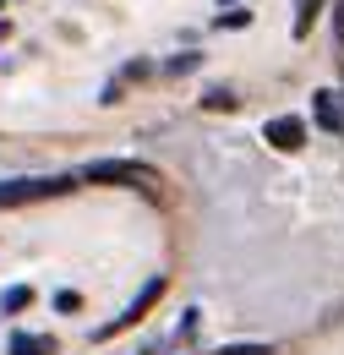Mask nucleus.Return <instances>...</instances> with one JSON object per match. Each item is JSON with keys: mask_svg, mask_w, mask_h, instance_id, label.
I'll return each instance as SVG.
<instances>
[{"mask_svg": "<svg viewBox=\"0 0 344 355\" xmlns=\"http://www.w3.org/2000/svg\"><path fill=\"white\" fill-rule=\"evenodd\" d=\"M197 66H203L197 49H175L170 60H164V77H186V71H197Z\"/></svg>", "mask_w": 344, "mask_h": 355, "instance_id": "obj_10", "label": "nucleus"}, {"mask_svg": "<svg viewBox=\"0 0 344 355\" xmlns=\"http://www.w3.org/2000/svg\"><path fill=\"white\" fill-rule=\"evenodd\" d=\"M197 322H203V306H186V311H180V328H175V345H191V334H197Z\"/></svg>", "mask_w": 344, "mask_h": 355, "instance_id": "obj_13", "label": "nucleus"}, {"mask_svg": "<svg viewBox=\"0 0 344 355\" xmlns=\"http://www.w3.org/2000/svg\"><path fill=\"white\" fill-rule=\"evenodd\" d=\"M77 186H83L77 170H71V175H11V180H0V208L49 202V197H66V191H77Z\"/></svg>", "mask_w": 344, "mask_h": 355, "instance_id": "obj_2", "label": "nucleus"}, {"mask_svg": "<svg viewBox=\"0 0 344 355\" xmlns=\"http://www.w3.org/2000/svg\"><path fill=\"white\" fill-rule=\"evenodd\" d=\"M6 355H60V345H55L49 334H22V328H17V334L6 339Z\"/></svg>", "mask_w": 344, "mask_h": 355, "instance_id": "obj_6", "label": "nucleus"}, {"mask_svg": "<svg viewBox=\"0 0 344 355\" xmlns=\"http://www.w3.org/2000/svg\"><path fill=\"white\" fill-rule=\"evenodd\" d=\"M0 6H6V0H0Z\"/></svg>", "mask_w": 344, "mask_h": 355, "instance_id": "obj_19", "label": "nucleus"}, {"mask_svg": "<svg viewBox=\"0 0 344 355\" xmlns=\"http://www.w3.org/2000/svg\"><path fill=\"white\" fill-rule=\"evenodd\" d=\"M77 180H93V186H126V191H142V197H164V175L142 159H87Z\"/></svg>", "mask_w": 344, "mask_h": 355, "instance_id": "obj_1", "label": "nucleus"}, {"mask_svg": "<svg viewBox=\"0 0 344 355\" xmlns=\"http://www.w3.org/2000/svg\"><path fill=\"white\" fill-rule=\"evenodd\" d=\"M142 77H153V60H131V66L115 77V83H142Z\"/></svg>", "mask_w": 344, "mask_h": 355, "instance_id": "obj_16", "label": "nucleus"}, {"mask_svg": "<svg viewBox=\"0 0 344 355\" xmlns=\"http://www.w3.org/2000/svg\"><path fill=\"white\" fill-rule=\"evenodd\" d=\"M235 104H241V98H235L230 88H208V93H203V110H218V115H230Z\"/></svg>", "mask_w": 344, "mask_h": 355, "instance_id": "obj_11", "label": "nucleus"}, {"mask_svg": "<svg viewBox=\"0 0 344 355\" xmlns=\"http://www.w3.org/2000/svg\"><path fill=\"white\" fill-rule=\"evenodd\" d=\"M218 6H235V0H218Z\"/></svg>", "mask_w": 344, "mask_h": 355, "instance_id": "obj_18", "label": "nucleus"}, {"mask_svg": "<svg viewBox=\"0 0 344 355\" xmlns=\"http://www.w3.org/2000/svg\"><path fill=\"white\" fill-rule=\"evenodd\" d=\"M262 142L279 148V153H301L306 148V121L301 115H273V121H262Z\"/></svg>", "mask_w": 344, "mask_h": 355, "instance_id": "obj_4", "label": "nucleus"}, {"mask_svg": "<svg viewBox=\"0 0 344 355\" xmlns=\"http://www.w3.org/2000/svg\"><path fill=\"white\" fill-rule=\"evenodd\" d=\"M322 11H328V0H301V6H295V28H290V33L306 39V33L317 28V17H322Z\"/></svg>", "mask_w": 344, "mask_h": 355, "instance_id": "obj_9", "label": "nucleus"}, {"mask_svg": "<svg viewBox=\"0 0 344 355\" xmlns=\"http://www.w3.org/2000/svg\"><path fill=\"white\" fill-rule=\"evenodd\" d=\"M33 301H39V290H33V284H6V290H0V311H6V317H22Z\"/></svg>", "mask_w": 344, "mask_h": 355, "instance_id": "obj_7", "label": "nucleus"}, {"mask_svg": "<svg viewBox=\"0 0 344 355\" xmlns=\"http://www.w3.org/2000/svg\"><path fill=\"white\" fill-rule=\"evenodd\" d=\"M55 311H60V317L83 311V295H77V290H55Z\"/></svg>", "mask_w": 344, "mask_h": 355, "instance_id": "obj_15", "label": "nucleus"}, {"mask_svg": "<svg viewBox=\"0 0 344 355\" xmlns=\"http://www.w3.org/2000/svg\"><path fill=\"white\" fill-rule=\"evenodd\" d=\"M208 355H273V345H262V339H246V345H224V350H208Z\"/></svg>", "mask_w": 344, "mask_h": 355, "instance_id": "obj_14", "label": "nucleus"}, {"mask_svg": "<svg viewBox=\"0 0 344 355\" xmlns=\"http://www.w3.org/2000/svg\"><path fill=\"white\" fill-rule=\"evenodd\" d=\"M214 28L218 33H241V28H252V11H218Z\"/></svg>", "mask_w": 344, "mask_h": 355, "instance_id": "obj_12", "label": "nucleus"}, {"mask_svg": "<svg viewBox=\"0 0 344 355\" xmlns=\"http://www.w3.org/2000/svg\"><path fill=\"white\" fill-rule=\"evenodd\" d=\"M311 115H317L322 132H344V98L334 88H317V93H311Z\"/></svg>", "mask_w": 344, "mask_h": 355, "instance_id": "obj_5", "label": "nucleus"}, {"mask_svg": "<svg viewBox=\"0 0 344 355\" xmlns=\"http://www.w3.org/2000/svg\"><path fill=\"white\" fill-rule=\"evenodd\" d=\"M6 39H11V22H6V17H0V44H6Z\"/></svg>", "mask_w": 344, "mask_h": 355, "instance_id": "obj_17", "label": "nucleus"}, {"mask_svg": "<svg viewBox=\"0 0 344 355\" xmlns=\"http://www.w3.org/2000/svg\"><path fill=\"white\" fill-rule=\"evenodd\" d=\"M328 22H334V77H344V0H328Z\"/></svg>", "mask_w": 344, "mask_h": 355, "instance_id": "obj_8", "label": "nucleus"}, {"mask_svg": "<svg viewBox=\"0 0 344 355\" xmlns=\"http://www.w3.org/2000/svg\"><path fill=\"white\" fill-rule=\"evenodd\" d=\"M164 295H170V279H164V273H153V279H148V284H142V290L126 301V311H121V317H110V322H98V328H93V339L104 345V339H115V334H131V328H137L148 311L159 306Z\"/></svg>", "mask_w": 344, "mask_h": 355, "instance_id": "obj_3", "label": "nucleus"}]
</instances>
